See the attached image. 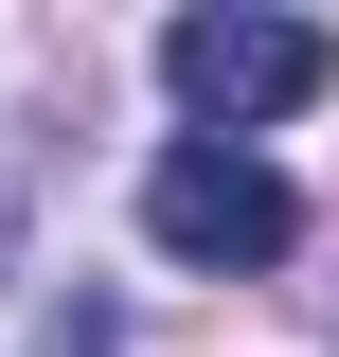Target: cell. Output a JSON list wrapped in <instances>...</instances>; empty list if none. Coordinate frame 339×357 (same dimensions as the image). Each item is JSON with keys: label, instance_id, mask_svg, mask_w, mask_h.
<instances>
[{"label": "cell", "instance_id": "obj_1", "mask_svg": "<svg viewBox=\"0 0 339 357\" xmlns=\"http://www.w3.org/2000/svg\"><path fill=\"white\" fill-rule=\"evenodd\" d=\"M143 232H161L179 268H286L303 250V197H286V161H250V143H161V161H143Z\"/></svg>", "mask_w": 339, "mask_h": 357}, {"label": "cell", "instance_id": "obj_2", "mask_svg": "<svg viewBox=\"0 0 339 357\" xmlns=\"http://www.w3.org/2000/svg\"><path fill=\"white\" fill-rule=\"evenodd\" d=\"M161 89L197 107V143H250V126H286V107H322L339 54L303 36V18H161Z\"/></svg>", "mask_w": 339, "mask_h": 357}, {"label": "cell", "instance_id": "obj_3", "mask_svg": "<svg viewBox=\"0 0 339 357\" xmlns=\"http://www.w3.org/2000/svg\"><path fill=\"white\" fill-rule=\"evenodd\" d=\"M54 357H126V340H107V304H72V321H54Z\"/></svg>", "mask_w": 339, "mask_h": 357}, {"label": "cell", "instance_id": "obj_4", "mask_svg": "<svg viewBox=\"0 0 339 357\" xmlns=\"http://www.w3.org/2000/svg\"><path fill=\"white\" fill-rule=\"evenodd\" d=\"M0 250H18V197H0Z\"/></svg>", "mask_w": 339, "mask_h": 357}]
</instances>
